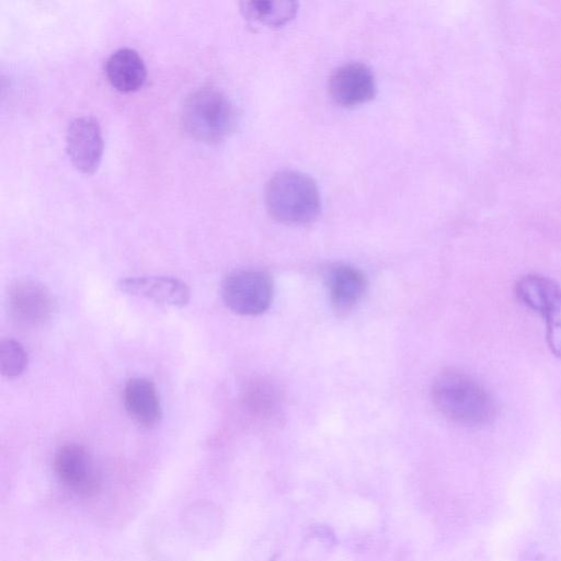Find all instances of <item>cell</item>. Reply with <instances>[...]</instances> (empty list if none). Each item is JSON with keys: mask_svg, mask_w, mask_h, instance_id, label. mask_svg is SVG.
<instances>
[{"mask_svg": "<svg viewBox=\"0 0 561 561\" xmlns=\"http://www.w3.org/2000/svg\"><path fill=\"white\" fill-rule=\"evenodd\" d=\"M432 401L447 420L463 426H481L496 415L491 393L467 373L448 369L433 381Z\"/></svg>", "mask_w": 561, "mask_h": 561, "instance_id": "obj_1", "label": "cell"}, {"mask_svg": "<svg viewBox=\"0 0 561 561\" xmlns=\"http://www.w3.org/2000/svg\"><path fill=\"white\" fill-rule=\"evenodd\" d=\"M265 204L276 220L287 225H305L320 211V193L316 182L298 171H280L266 184Z\"/></svg>", "mask_w": 561, "mask_h": 561, "instance_id": "obj_2", "label": "cell"}, {"mask_svg": "<svg viewBox=\"0 0 561 561\" xmlns=\"http://www.w3.org/2000/svg\"><path fill=\"white\" fill-rule=\"evenodd\" d=\"M181 118L185 130L193 138L206 144H217L233 130L236 111L221 90L202 87L186 96Z\"/></svg>", "mask_w": 561, "mask_h": 561, "instance_id": "obj_3", "label": "cell"}, {"mask_svg": "<svg viewBox=\"0 0 561 561\" xmlns=\"http://www.w3.org/2000/svg\"><path fill=\"white\" fill-rule=\"evenodd\" d=\"M274 287L271 276L260 270L243 268L231 272L222 282L225 305L242 316H257L272 302Z\"/></svg>", "mask_w": 561, "mask_h": 561, "instance_id": "obj_4", "label": "cell"}, {"mask_svg": "<svg viewBox=\"0 0 561 561\" xmlns=\"http://www.w3.org/2000/svg\"><path fill=\"white\" fill-rule=\"evenodd\" d=\"M56 478L71 493L90 497L101 486L100 473L87 448L77 443L60 446L53 460Z\"/></svg>", "mask_w": 561, "mask_h": 561, "instance_id": "obj_5", "label": "cell"}, {"mask_svg": "<svg viewBox=\"0 0 561 561\" xmlns=\"http://www.w3.org/2000/svg\"><path fill=\"white\" fill-rule=\"evenodd\" d=\"M66 149L77 170L93 173L103 153V136L98 119L85 115L71 121L66 135Z\"/></svg>", "mask_w": 561, "mask_h": 561, "instance_id": "obj_6", "label": "cell"}, {"mask_svg": "<svg viewBox=\"0 0 561 561\" xmlns=\"http://www.w3.org/2000/svg\"><path fill=\"white\" fill-rule=\"evenodd\" d=\"M329 90L335 103L352 107L374 99L376 81L374 73L366 65L348 62L332 73Z\"/></svg>", "mask_w": 561, "mask_h": 561, "instance_id": "obj_7", "label": "cell"}, {"mask_svg": "<svg viewBox=\"0 0 561 561\" xmlns=\"http://www.w3.org/2000/svg\"><path fill=\"white\" fill-rule=\"evenodd\" d=\"M9 307L19 322L37 325L50 318L54 300L49 290L41 283L19 279L10 287Z\"/></svg>", "mask_w": 561, "mask_h": 561, "instance_id": "obj_8", "label": "cell"}, {"mask_svg": "<svg viewBox=\"0 0 561 561\" xmlns=\"http://www.w3.org/2000/svg\"><path fill=\"white\" fill-rule=\"evenodd\" d=\"M118 287L127 295L144 297L165 307L182 308L191 298L188 286L170 276H138L123 278Z\"/></svg>", "mask_w": 561, "mask_h": 561, "instance_id": "obj_9", "label": "cell"}, {"mask_svg": "<svg viewBox=\"0 0 561 561\" xmlns=\"http://www.w3.org/2000/svg\"><path fill=\"white\" fill-rule=\"evenodd\" d=\"M123 402L128 415L139 425L151 427L162 415L156 386L146 378H131L123 389Z\"/></svg>", "mask_w": 561, "mask_h": 561, "instance_id": "obj_10", "label": "cell"}, {"mask_svg": "<svg viewBox=\"0 0 561 561\" xmlns=\"http://www.w3.org/2000/svg\"><path fill=\"white\" fill-rule=\"evenodd\" d=\"M104 71L110 83L122 92L138 90L147 76L144 59L129 47L114 50L105 60Z\"/></svg>", "mask_w": 561, "mask_h": 561, "instance_id": "obj_11", "label": "cell"}, {"mask_svg": "<svg viewBox=\"0 0 561 561\" xmlns=\"http://www.w3.org/2000/svg\"><path fill=\"white\" fill-rule=\"evenodd\" d=\"M327 286L333 307L337 311H347L363 298L367 283L358 268L340 264L329 271Z\"/></svg>", "mask_w": 561, "mask_h": 561, "instance_id": "obj_12", "label": "cell"}, {"mask_svg": "<svg viewBox=\"0 0 561 561\" xmlns=\"http://www.w3.org/2000/svg\"><path fill=\"white\" fill-rule=\"evenodd\" d=\"M298 9L295 1H245L241 3L243 14L266 25H283L291 20Z\"/></svg>", "mask_w": 561, "mask_h": 561, "instance_id": "obj_13", "label": "cell"}, {"mask_svg": "<svg viewBox=\"0 0 561 561\" xmlns=\"http://www.w3.org/2000/svg\"><path fill=\"white\" fill-rule=\"evenodd\" d=\"M278 401L276 388L266 380L252 381L244 392L248 409L260 416L271 415L276 410Z\"/></svg>", "mask_w": 561, "mask_h": 561, "instance_id": "obj_14", "label": "cell"}, {"mask_svg": "<svg viewBox=\"0 0 561 561\" xmlns=\"http://www.w3.org/2000/svg\"><path fill=\"white\" fill-rule=\"evenodd\" d=\"M540 314L546 318V339L551 352L561 358V287L542 307Z\"/></svg>", "mask_w": 561, "mask_h": 561, "instance_id": "obj_15", "label": "cell"}, {"mask_svg": "<svg viewBox=\"0 0 561 561\" xmlns=\"http://www.w3.org/2000/svg\"><path fill=\"white\" fill-rule=\"evenodd\" d=\"M28 363L27 353L22 344L13 339L0 343V370L4 377L15 378L24 373Z\"/></svg>", "mask_w": 561, "mask_h": 561, "instance_id": "obj_16", "label": "cell"}, {"mask_svg": "<svg viewBox=\"0 0 561 561\" xmlns=\"http://www.w3.org/2000/svg\"><path fill=\"white\" fill-rule=\"evenodd\" d=\"M271 561H279V560L275 557L274 560H271Z\"/></svg>", "mask_w": 561, "mask_h": 561, "instance_id": "obj_17", "label": "cell"}]
</instances>
